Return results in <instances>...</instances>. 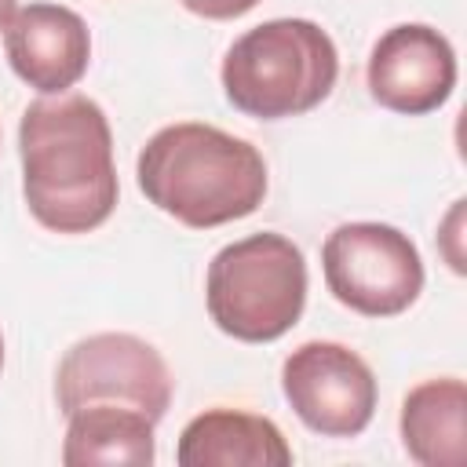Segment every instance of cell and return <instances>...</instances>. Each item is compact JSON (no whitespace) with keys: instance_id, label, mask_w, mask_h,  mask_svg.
<instances>
[{"instance_id":"obj_6","label":"cell","mask_w":467,"mask_h":467,"mask_svg":"<svg viewBox=\"0 0 467 467\" xmlns=\"http://www.w3.org/2000/svg\"><path fill=\"white\" fill-rule=\"evenodd\" d=\"M171 387L161 350L131 332H95L73 343L55 372V398L66 416L106 401L139 409L157 423L171 405Z\"/></svg>"},{"instance_id":"obj_13","label":"cell","mask_w":467,"mask_h":467,"mask_svg":"<svg viewBox=\"0 0 467 467\" xmlns=\"http://www.w3.org/2000/svg\"><path fill=\"white\" fill-rule=\"evenodd\" d=\"M463 204L467 201H452L449 215L438 226V248H441L452 274H467V263H463Z\"/></svg>"},{"instance_id":"obj_7","label":"cell","mask_w":467,"mask_h":467,"mask_svg":"<svg viewBox=\"0 0 467 467\" xmlns=\"http://www.w3.org/2000/svg\"><path fill=\"white\" fill-rule=\"evenodd\" d=\"M281 390L292 412L325 438H354L372 423L376 376L368 361L332 339L296 347L281 365Z\"/></svg>"},{"instance_id":"obj_9","label":"cell","mask_w":467,"mask_h":467,"mask_svg":"<svg viewBox=\"0 0 467 467\" xmlns=\"http://www.w3.org/2000/svg\"><path fill=\"white\" fill-rule=\"evenodd\" d=\"M4 51L18 80L40 95H62L88 73L91 33L73 7L26 4L4 29Z\"/></svg>"},{"instance_id":"obj_5","label":"cell","mask_w":467,"mask_h":467,"mask_svg":"<svg viewBox=\"0 0 467 467\" xmlns=\"http://www.w3.org/2000/svg\"><path fill=\"white\" fill-rule=\"evenodd\" d=\"M328 292L365 317L405 314L423 292L420 248L390 223H343L321 244Z\"/></svg>"},{"instance_id":"obj_10","label":"cell","mask_w":467,"mask_h":467,"mask_svg":"<svg viewBox=\"0 0 467 467\" xmlns=\"http://www.w3.org/2000/svg\"><path fill=\"white\" fill-rule=\"evenodd\" d=\"M175 460L179 467H288L292 449L266 416L208 409L182 427Z\"/></svg>"},{"instance_id":"obj_16","label":"cell","mask_w":467,"mask_h":467,"mask_svg":"<svg viewBox=\"0 0 467 467\" xmlns=\"http://www.w3.org/2000/svg\"><path fill=\"white\" fill-rule=\"evenodd\" d=\"M0 368H4V336H0Z\"/></svg>"},{"instance_id":"obj_15","label":"cell","mask_w":467,"mask_h":467,"mask_svg":"<svg viewBox=\"0 0 467 467\" xmlns=\"http://www.w3.org/2000/svg\"><path fill=\"white\" fill-rule=\"evenodd\" d=\"M15 11H18V0H0V29H7V26H11Z\"/></svg>"},{"instance_id":"obj_1","label":"cell","mask_w":467,"mask_h":467,"mask_svg":"<svg viewBox=\"0 0 467 467\" xmlns=\"http://www.w3.org/2000/svg\"><path fill=\"white\" fill-rule=\"evenodd\" d=\"M22 197L55 234H91L117 208L113 131L88 95H55L26 106L18 120Z\"/></svg>"},{"instance_id":"obj_4","label":"cell","mask_w":467,"mask_h":467,"mask_svg":"<svg viewBox=\"0 0 467 467\" xmlns=\"http://www.w3.org/2000/svg\"><path fill=\"white\" fill-rule=\"evenodd\" d=\"M208 317L241 343L281 339L306 306V259L285 234L263 230L219 248L204 277Z\"/></svg>"},{"instance_id":"obj_12","label":"cell","mask_w":467,"mask_h":467,"mask_svg":"<svg viewBox=\"0 0 467 467\" xmlns=\"http://www.w3.org/2000/svg\"><path fill=\"white\" fill-rule=\"evenodd\" d=\"M153 420L128 405H84L69 412L62 463L66 467H91V463H128L150 467L157 460Z\"/></svg>"},{"instance_id":"obj_11","label":"cell","mask_w":467,"mask_h":467,"mask_svg":"<svg viewBox=\"0 0 467 467\" xmlns=\"http://www.w3.org/2000/svg\"><path fill=\"white\" fill-rule=\"evenodd\" d=\"M401 445L423 467H460L467 460V387L456 376L423 379L401 401Z\"/></svg>"},{"instance_id":"obj_3","label":"cell","mask_w":467,"mask_h":467,"mask_svg":"<svg viewBox=\"0 0 467 467\" xmlns=\"http://www.w3.org/2000/svg\"><path fill=\"white\" fill-rule=\"evenodd\" d=\"M219 77L234 109L259 120H285L332 95L339 51L310 18H270L230 44Z\"/></svg>"},{"instance_id":"obj_8","label":"cell","mask_w":467,"mask_h":467,"mask_svg":"<svg viewBox=\"0 0 467 467\" xmlns=\"http://www.w3.org/2000/svg\"><path fill=\"white\" fill-rule=\"evenodd\" d=\"M368 95L405 117H423L449 102L456 88V51L427 22L390 26L368 51Z\"/></svg>"},{"instance_id":"obj_14","label":"cell","mask_w":467,"mask_h":467,"mask_svg":"<svg viewBox=\"0 0 467 467\" xmlns=\"http://www.w3.org/2000/svg\"><path fill=\"white\" fill-rule=\"evenodd\" d=\"M190 15H201V18H212V22H226V18H241L248 15L259 0H179Z\"/></svg>"},{"instance_id":"obj_2","label":"cell","mask_w":467,"mask_h":467,"mask_svg":"<svg viewBox=\"0 0 467 467\" xmlns=\"http://www.w3.org/2000/svg\"><path fill=\"white\" fill-rule=\"evenodd\" d=\"M139 190L182 226L212 230L252 215L266 197V161L215 124L179 120L146 139L135 161Z\"/></svg>"}]
</instances>
